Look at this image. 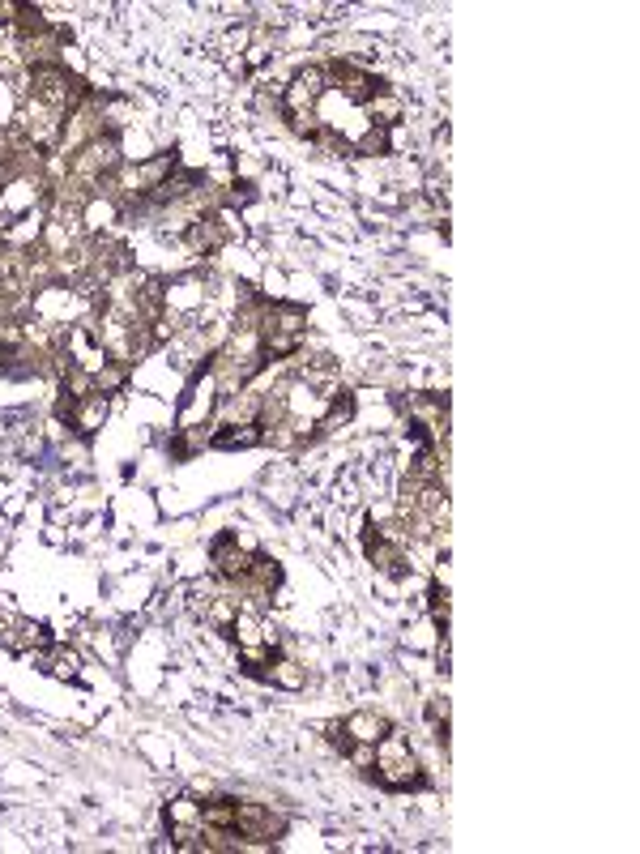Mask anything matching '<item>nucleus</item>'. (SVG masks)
Instances as JSON below:
<instances>
[{
    "mask_svg": "<svg viewBox=\"0 0 640 854\" xmlns=\"http://www.w3.org/2000/svg\"><path fill=\"white\" fill-rule=\"evenodd\" d=\"M372 778H376L384 790H423V786H427L423 769H419V756L410 752V739H406L402 731H393V726H389V735L376 743Z\"/></svg>",
    "mask_w": 640,
    "mask_h": 854,
    "instance_id": "obj_1",
    "label": "nucleus"
},
{
    "mask_svg": "<svg viewBox=\"0 0 640 854\" xmlns=\"http://www.w3.org/2000/svg\"><path fill=\"white\" fill-rule=\"evenodd\" d=\"M325 94H329V86H325V69H299V73L291 77V82L282 86V116L316 112Z\"/></svg>",
    "mask_w": 640,
    "mask_h": 854,
    "instance_id": "obj_7",
    "label": "nucleus"
},
{
    "mask_svg": "<svg viewBox=\"0 0 640 854\" xmlns=\"http://www.w3.org/2000/svg\"><path fill=\"white\" fill-rule=\"evenodd\" d=\"M256 329H274V334L303 338V334H308V312H303L299 304H286V299H278V304H265V316H261V325H256Z\"/></svg>",
    "mask_w": 640,
    "mask_h": 854,
    "instance_id": "obj_11",
    "label": "nucleus"
},
{
    "mask_svg": "<svg viewBox=\"0 0 640 854\" xmlns=\"http://www.w3.org/2000/svg\"><path fill=\"white\" fill-rule=\"evenodd\" d=\"M35 662H39V671L56 675V679H77V671H82V658H77L69 645H52V641H47L43 650H35Z\"/></svg>",
    "mask_w": 640,
    "mask_h": 854,
    "instance_id": "obj_13",
    "label": "nucleus"
},
{
    "mask_svg": "<svg viewBox=\"0 0 640 854\" xmlns=\"http://www.w3.org/2000/svg\"><path fill=\"white\" fill-rule=\"evenodd\" d=\"M325 86H329V90H342L346 99L359 103V107L380 90L376 77L367 73V69H359V65H350V60H333V65L325 69Z\"/></svg>",
    "mask_w": 640,
    "mask_h": 854,
    "instance_id": "obj_9",
    "label": "nucleus"
},
{
    "mask_svg": "<svg viewBox=\"0 0 640 854\" xmlns=\"http://www.w3.org/2000/svg\"><path fill=\"white\" fill-rule=\"evenodd\" d=\"M231 235H235V214L231 210H214V214L192 218V223L184 227V244L197 252V257H210V252H218L222 244H231Z\"/></svg>",
    "mask_w": 640,
    "mask_h": 854,
    "instance_id": "obj_5",
    "label": "nucleus"
},
{
    "mask_svg": "<svg viewBox=\"0 0 640 854\" xmlns=\"http://www.w3.org/2000/svg\"><path fill=\"white\" fill-rule=\"evenodd\" d=\"M286 124H291V133L303 137V141H316V133L325 129V120H320V112H295V116H286Z\"/></svg>",
    "mask_w": 640,
    "mask_h": 854,
    "instance_id": "obj_24",
    "label": "nucleus"
},
{
    "mask_svg": "<svg viewBox=\"0 0 640 854\" xmlns=\"http://www.w3.org/2000/svg\"><path fill=\"white\" fill-rule=\"evenodd\" d=\"M244 611V603H239V598H231V594H210V603H205V620H210L218 632H227L231 624H235V615Z\"/></svg>",
    "mask_w": 640,
    "mask_h": 854,
    "instance_id": "obj_17",
    "label": "nucleus"
},
{
    "mask_svg": "<svg viewBox=\"0 0 640 854\" xmlns=\"http://www.w3.org/2000/svg\"><path fill=\"white\" fill-rule=\"evenodd\" d=\"M355 154H389V129H376V124H367V129L350 141Z\"/></svg>",
    "mask_w": 640,
    "mask_h": 854,
    "instance_id": "obj_21",
    "label": "nucleus"
},
{
    "mask_svg": "<svg viewBox=\"0 0 640 854\" xmlns=\"http://www.w3.org/2000/svg\"><path fill=\"white\" fill-rule=\"evenodd\" d=\"M346 756H350V765H355V769L372 773V765H376V743H355V739H350V743H346Z\"/></svg>",
    "mask_w": 640,
    "mask_h": 854,
    "instance_id": "obj_26",
    "label": "nucleus"
},
{
    "mask_svg": "<svg viewBox=\"0 0 640 854\" xmlns=\"http://www.w3.org/2000/svg\"><path fill=\"white\" fill-rule=\"evenodd\" d=\"M252 556H256V543L248 539V534H239V530H227V534H218L214 547H210V564H214V573L222 581H239L252 568Z\"/></svg>",
    "mask_w": 640,
    "mask_h": 854,
    "instance_id": "obj_3",
    "label": "nucleus"
},
{
    "mask_svg": "<svg viewBox=\"0 0 640 854\" xmlns=\"http://www.w3.org/2000/svg\"><path fill=\"white\" fill-rule=\"evenodd\" d=\"M218 398H222V389H218V381H214V372L205 368L197 381L188 385V398L180 402V427H210ZM180 427H175V432H180Z\"/></svg>",
    "mask_w": 640,
    "mask_h": 854,
    "instance_id": "obj_6",
    "label": "nucleus"
},
{
    "mask_svg": "<svg viewBox=\"0 0 640 854\" xmlns=\"http://www.w3.org/2000/svg\"><path fill=\"white\" fill-rule=\"evenodd\" d=\"M269 684H278V688H286V692H299L303 684H308V667H299V662H291V658H274Z\"/></svg>",
    "mask_w": 640,
    "mask_h": 854,
    "instance_id": "obj_18",
    "label": "nucleus"
},
{
    "mask_svg": "<svg viewBox=\"0 0 640 854\" xmlns=\"http://www.w3.org/2000/svg\"><path fill=\"white\" fill-rule=\"evenodd\" d=\"M235 833L248 837L256 846H274L278 837L286 833V816H278L274 808L265 803H239L235 799Z\"/></svg>",
    "mask_w": 640,
    "mask_h": 854,
    "instance_id": "obj_4",
    "label": "nucleus"
},
{
    "mask_svg": "<svg viewBox=\"0 0 640 854\" xmlns=\"http://www.w3.org/2000/svg\"><path fill=\"white\" fill-rule=\"evenodd\" d=\"M22 9H26L22 0H0V22L13 26V22H18V13H22Z\"/></svg>",
    "mask_w": 640,
    "mask_h": 854,
    "instance_id": "obj_27",
    "label": "nucleus"
},
{
    "mask_svg": "<svg viewBox=\"0 0 640 854\" xmlns=\"http://www.w3.org/2000/svg\"><path fill=\"white\" fill-rule=\"evenodd\" d=\"M167 825H201V803L188 795L167 803Z\"/></svg>",
    "mask_w": 640,
    "mask_h": 854,
    "instance_id": "obj_22",
    "label": "nucleus"
},
{
    "mask_svg": "<svg viewBox=\"0 0 640 854\" xmlns=\"http://www.w3.org/2000/svg\"><path fill=\"white\" fill-rule=\"evenodd\" d=\"M359 112L367 116V124H376V129H397V124H402V116H406V103H402V94L397 90H389V86H380L372 99H367Z\"/></svg>",
    "mask_w": 640,
    "mask_h": 854,
    "instance_id": "obj_10",
    "label": "nucleus"
},
{
    "mask_svg": "<svg viewBox=\"0 0 640 854\" xmlns=\"http://www.w3.org/2000/svg\"><path fill=\"white\" fill-rule=\"evenodd\" d=\"M427 722H431V731H436V739L444 743V752H448V701L431 697L427 701Z\"/></svg>",
    "mask_w": 640,
    "mask_h": 854,
    "instance_id": "obj_25",
    "label": "nucleus"
},
{
    "mask_svg": "<svg viewBox=\"0 0 640 854\" xmlns=\"http://www.w3.org/2000/svg\"><path fill=\"white\" fill-rule=\"evenodd\" d=\"M107 410H111V402H107V393H94V398H82L73 406V415H69V427L77 436H94L103 427V419H107Z\"/></svg>",
    "mask_w": 640,
    "mask_h": 854,
    "instance_id": "obj_14",
    "label": "nucleus"
},
{
    "mask_svg": "<svg viewBox=\"0 0 640 854\" xmlns=\"http://www.w3.org/2000/svg\"><path fill=\"white\" fill-rule=\"evenodd\" d=\"M201 825L205 829H235V799H210V803H201Z\"/></svg>",
    "mask_w": 640,
    "mask_h": 854,
    "instance_id": "obj_19",
    "label": "nucleus"
},
{
    "mask_svg": "<svg viewBox=\"0 0 640 854\" xmlns=\"http://www.w3.org/2000/svg\"><path fill=\"white\" fill-rule=\"evenodd\" d=\"M94 381H99V393H116V389H124V381H128V363L107 359L103 368L94 372Z\"/></svg>",
    "mask_w": 640,
    "mask_h": 854,
    "instance_id": "obj_23",
    "label": "nucleus"
},
{
    "mask_svg": "<svg viewBox=\"0 0 640 854\" xmlns=\"http://www.w3.org/2000/svg\"><path fill=\"white\" fill-rule=\"evenodd\" d=\"M427 615H431V624H436V628H448V615H453V603H448V585L431 581V590H427Z\"/></svg>",
    "mask_w": 640,
    "mask_h": 854,
    "instance_id": "obj_20",
    "label": "nucleus"
},
{
    "mask_svg": "<svg viewBox=\"0 0 640 854\" xmlns=\"http://www.w3.org/2000/svg\"><path fill=\"white\" fill-rule=\"evenodd\" d=\"M363 551H367V560L376 564V573H384V577H406L410 573V551L402 543V534H397V526H376V521H367Z\"/></svg>",
    "mask_w": 640,
    "mask_h": 854,
    "instance_id": "obj_2",
    "label": "nucleus"
},
{
    "mask_svg": "<svg viewBox=\"0 0 640 854\" xmlns=\"http://www.w3.org/2000/svg\"><path fill=\"white\" fill-rule=\"evenodd\" d=\"M60 393H69L73 402H82V398H94V393H99V381H94V372L82 368V363H69V368L60 372Z\"/></svg>",
    "mask_w": 640,
    "mask_h": 854,
    "instance_id": "obj_16",
    "label": "nucleus"
},
{
    "mask_svg": "<svg viewBox=\"0 0 640 854\" xmlns=\"http://www.w3.org/2000/svg\"><path fill=\"white\" fill-rule=\"evenodd\" d=\"M47 641L52 637L43 632V624L26 620V615H13V611H0V645H5L9 654H35Z\"/></svg>",
    "mask_w": 640,
    "mask_h": 854,
    "instance_id": "obj_8",
    "label": "nucleus"
},
{
    "mask_svg": "<svg viewBox=\"0 0 640 854\" xmlns=\"http://www.w3.org/2000/svg\"><path fill=\"white\" fill-rule=\"evenodd\" d=\"M342 726H346V739H355V743H380L389 735V718L376 714V709H359V714H350Z\"/></svg>",
    "mask_w": 640,
    "mask_h": 854,
    "instance_id": "obj_15",
    "label": "nucleus"
},
{
    "mask_svg": "<svg viewBox=\"0 0 640 854\" xmlns=\"http://www.w3.org/2000/svg\"><path fill=\"white\" fill-rule=\"evenodd\" d=\"M261 436V423H214L210 449H256Z\"/></svg>",
    "mask_w": 640,
    "mask_h": 854,
    "instance_id": "obj_12",
    "label": "nucleus"
}]
</instances>
